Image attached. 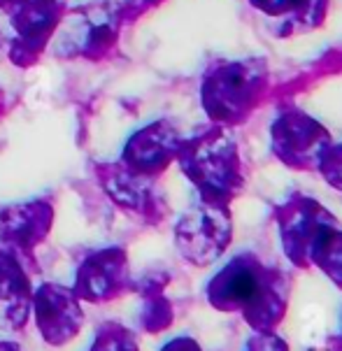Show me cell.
I'll list each match as a JSON object with an SVG mask.
<instances>
[]
</instances>
